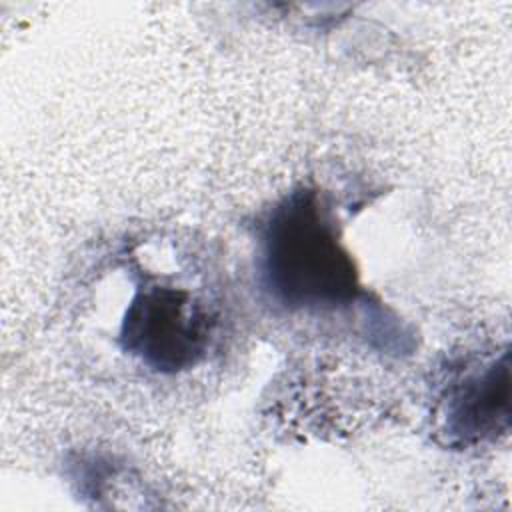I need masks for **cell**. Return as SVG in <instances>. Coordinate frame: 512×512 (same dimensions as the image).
<instances>
[{
    "label": "cell",
    "mask_w": 512,
    "mask_h": 512,
    "mask_svg": "<svg viewBox=\"0 0 512 512\" xmlns=\"http://www.w3.org/2000/svg\"><path fill=\"white\" fill-rule=\"evenodd\" d=\"M446 430L460 442L496 436L510 420L508 352L458 378L446 398Z\"/></svg>",
    "instance_id": "cell-3"
},
{
    "label": "cell",
    "mask_w": 512,
    "mask_h": 512,
    "mask_svg": "<svg viewBox=\"0 0 512 512\" xmlns=\"http://www.w3.org/2000/svg\"><path fill=\"white\" fill-rule=\"evenodd\" d=\"M266 290L288 308H332L356 294V270L316 192L300 190L274 208L262 234Z\"/></svg>",
    "instance_id": "cell-1"
},
{
    "label": "cell",
    "mask_w": 512,
    "mask_h": 512,
    "mask_svg": "<svg viewBox=\"0 0 512 512\" xmlns=\"http://www.w3.org/2000/svg\"><path fill=\"white\" fill-rule=\"evenodd\" d=\"M212 318L186 290L152 284L128 304L122 320V348L160 372L194 366L208 350Z\"/></svg>",
    "instance_id": "cell-2"
}]
</instances>
